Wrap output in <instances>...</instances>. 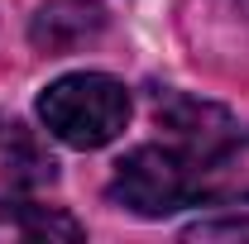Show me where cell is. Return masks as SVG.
Instances as JSON below:
<instances>
[{
	"label": "cell",
	"mask_w": 249,
	"mask_h": 244,
	"mask_svg": "<svg viewBox=\"0 0 249 244\" xmlns=\"http://www.w3.org/2000/svg\"><path fill=\"white\" fill-rule=\"evenodd\" d=\"M38 120L48 124L53 139L72 149H101L129 124V91L106 72H72L43 87Z\"/></svg>",
	"instance_id": "cell-1"
},
{
	"label": "cell",
	"mask_w": 249,
	"mask_h": 244,
	"mask_svg": "<svg viewBox=\"0 0 249 244\" xmlns=\"http://www.w3.org/2000/svg\"><path fill=\"white\" fill-rule=\"evenodd\" d=\"M110 201L144 220L173 215L192 201V158L182 149H158V144L124 153L110 177Z\"/></svg>",
	"instance_id": "cell-2"
},
{
	"label": "cell",
	"mask_w": 249,
	"mask_h": 244,
	"mask_svg": "<svg viewBox=\"0 0 249 244\" xmlns=\"http://www.w3.org/2000/svg\"><path fill=\"white\" fill-rule=\"evenodd\" d=\"M192 201H206V206L249 201V134L245 139L230 134L206 158H192Z\"/></svg>",
	"instance_id": "cell-3"
},
{
	"label": "cell",
	"mask_w": 249,
	"mask_h": 244,
	"mask_svg": "<svg viewBox=\"0 0 249 244\" xmlns=\"http://www.w3.org/2000/svg\"><path fill=\"white\" fill-rule=\"evenodd\" d=\"M101 29H106V10L101 5H91V0H48L34 15L29 38L43 53H72L87 38H96Z\"/></svg>",
	"instance_id": "cell-4"
},
{
	"label": "cell",
	"mask_w": 249,
	"mask_h": 244,
	"mask_svg": "<svg viewBox=\"0 0 249 244\" xmlns=\"http://www.w3.org/2000/svg\"><path fill=\"white\" fill-rule=\"evenodd\" d=\"M158 120L173 129V139L182 144L187 158H206L211 149H220L230 139V115L220 105L206 101H187V96H163L158 101Z\"/></svg>",
	"instance_id": "cell-5"
},
{
	"label": "cell",
	"mask_w": 249,
	"mask_h": 244,
	"mask_svg": "<svg viewBox=\"0 0 249 244\" xmlns=\"http://www.w3.org/2000/svg\"><path fill=\"white\" fill-rule=\"evenodd\" d=\"M0 173L15 187H53L58 182V158L34 134L24 120L0 115Z\"/></svg>",
	"instance_id": "cell-6"
},
{
	"label": "cell",
	"mask_w": 249,
	"mask_h": 244,
	"mask_svg": "<svg viewBox=\"0 0 249 244\" xmlns=\"http://www.w3.org/2000/svg\"><path fill=\"white\" fill-rule=\"evenodd\" d=\"M82 235H87V230L67 211L0 196V244H53V240L72 244V240H82Z\"/></svg>",
	"instance_id": "cell-7"
},
{
	"label": "cell",
	"mask_w": 249,
	"mask_h": 244,
	"mask_svg": "<svg viewBox=\"0 0 249 244\" xmlns=\"http://www.w3.org/2000/svg\"><path fill=\"white\" fill-rule=\"evenodd\" d=\"M249 220H216V225H196L187 230V240H245Z\"/></svg>",
	"instance_id": "cell-8"
}]
</instances>
